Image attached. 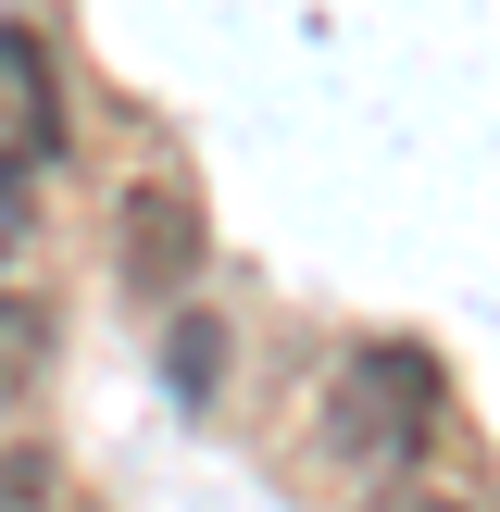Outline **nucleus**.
<instances>
[{
	"mask_svg": "<svg viewBox=\"0 0 500 512\" xmlns=\"http://www.w3.org/2000/svg\"><path fill=\"white\" fill-rule=\"evenodd\" d=\"M425 413H438L425 350H363L350 388H338V450H350V463H413V450H425Z\"/></svg>",
	"mask_w": 500,
	"mask_h": 512,
	"instance_id": "obj_1",
	"label": "nucleus"
},
{
	"mask_svg": "<svg viewBox=\"0 0 500 512\" xmlns=\"http://www.w3.org/2000/svg\"><path fill=\"white\" fill-rule=\"evenodd\" d=\"M38 163H63V88H50L38 25H0V200H13Z\"/></svg>",
	"mask_w": 500,
	"mask_h": 512,
	"instance_id": "obj_2",
	"label": "nucleus"
},
{
	"mask_svg": "<svg viewBox=\"0 0 500 512\" xmlns=\"http://www.w3.org/2000/svg\"><path fill=\"white\" fill-rule=\"evenodd\" d=\"M188 275H200L188 188H125V288L138 300H188Z\"/></svg>",
	"mask_w": 500,
	"mask_h": 512,
	"instance_id": "obj_3",
	"label": "nucleus"
},
{
	"mask_svg": "<svg viewBox=\"0 0 500 512\" xmlns=\"http://www.w3.org/2000/svg\"><path fill=\"white\" fill-rule=\"evenodd\" d=\"M50 338H63V325H50V300H25V288H0V400H13V388H38V363H50Z\"/></svg>",
	"mask_w": 500,
	"mask_h": 512,
	"instance_id": "obj_4",
	"label": "nucleus"
},
{
	"mask_svg": "<svg viewBox=\"0 0 500 512\" xmlns=\"http://www.w3.org/2000/svg\"><path fill=\"white\" fill-rule=\"evenodd\" d=\"M163 388H175V400H213V388H225V325H213V313H188V325L163 338Z\"/></svg>",
	"mask_w": 500,
	"mask_h": 512,
	"instance_id": "obj_5",
	"label": "nucleus"
},
{
	"mask_svg": "<svg viewBox=\"0 0 500 512\" xmlns=\"http://www.w3.org/2000/svg\"><path fill=\"white\" fill-rule=\"evenodd\" d=\"M50 450H25V438H0V512H50Z\"/></svg>",
	"mask_w": 500,
	"mask_h": 512,
	"instance_id": "obj_6",
	"label": "nucleus"
},
{
	"mask_svg": "<svg viewBox=\"0 0 500 512\" xmlns=\"http://www.w3.org/2000/svg\"><path fill=\"white\" fill-rule=\"evenodd\" d=\"M388 512H463V500H450V488H413V500H388Z\"/></svg>",
	"mask_w": 500,
	"mask_h": 512,
	"instance_id": "obj_7",
	"label": "nucleus"
}]
</instances>
